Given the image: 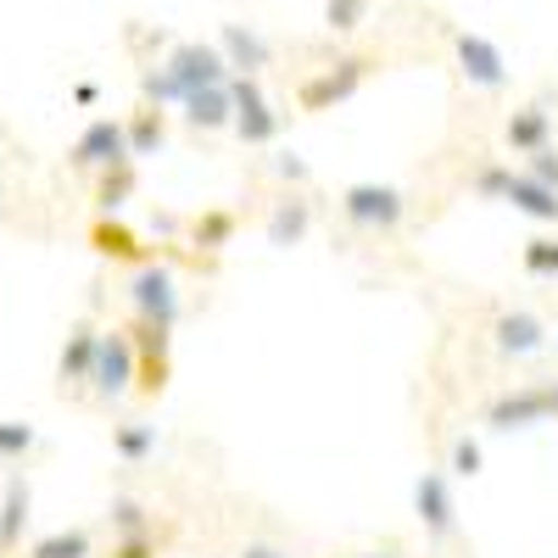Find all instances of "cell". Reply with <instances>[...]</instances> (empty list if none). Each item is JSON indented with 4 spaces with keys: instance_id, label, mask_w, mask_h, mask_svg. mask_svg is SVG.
Here are the masks:
<instances>
[{
    "instance_id": "6da1fadb",
    "label": "cell",
    "mask_w": 558,
    "mask_h": 558,
    "mask_svg": "<svg viewBox=\"0 0 558 558\" xmlns=\"http://www.w3.org/2000/svg\"><path fill=\"white\" fill-rule=\"evenodd\" d=\"M229 78V62H223V51L218 45H202V39H184V45H173V57L151 73L146 68V78H140V89H146V101H184L191 89H202V84H223Z\"/></svg>"
},
{
    "instance_id": "7a4b0ae2",
    "label": "cell",
    "mask_w": 558,
    "mask_h": 558,
    "mask_svg": "<svg viewBox=\"0 0 558 558\" xmlns=\"http://www.w3.org/2000/svg\"><path fill=\"white\" fill-rule=\"evenodd\" d=\"M129 302H134V318H151V324H179V279L168 263H140L134 279H129Z\"/></svg>"
},
{
    "instance_id": "3957f363",
    "label": "cell",
    "mask_w": 558,
    "mask_h": 558,
    "mask_svg": "<svg viewBox=\"0 0 558 558\" xmlns=\"http://www.w3.org/2000/svg\"><path fill=\"white\" fill-rule=\"evenodd\" d=\"M134 368H140V352H134V336L129 330H107L101 347H96V368H89V386L96 397H123L134 386Z\"/></svg>"
},
{
    "instance_id": "277c9868",
    "label": "cell",
    "mask_w": 558,
    "mask_h": 558,
    "mask_svg": "<svg viewBox=\"0 0 558 558\" xmlns=\"http://www.w3.org/2000/svg\"><path fill=\"white\" fill-rule=\"evenodd\" d=\"M341 213H347L357 229H368V235H380V229H397V223H402L408 202H402V191H391V184H347Z\"/></svg>"
},
{
    "instance_id": "5b68a950",
    "label": "cell",
    "mask_w": 558,
    "mask_h": 558,
    "mask_svg": "<svg viewBox=\"0 0 558 558\" xmlns=\"http://www.w3.org/2000/svg\"><path fill=\"white\" fill-rule=\"evenodd\" d=\"M68 162L84 168V173H101L112 162H129V129L118 118H96V123H84V134L68 146Z\"/></svg>"
},
{
    "instance_id": "8992f818",
    "label": "cell",
    "mask_w": 558,
    "mask_h": 558,
    "mask_svg": "<svg viewBox=\"0 0 558 558\" xmlns=\"http://www.w3.org/2000/svg\"><path fill=\"white\" fill-rule=\"evenodd\" d=\"M368 73H375V57H341L336 68H324L318 78H307V84L296 89V101H302V112H324V107L347 101Z\"/></svg>"
},
{
    "instance_id": "52a82bcc",
    "label": "cell",
    "mask_w": 558,
    "mask_h": 558,
    "mask_svg": "<svg viewBox=\"0 0 558 558\" xmlns=\"http://www.w3.org/2000/svg\"><path fill=\"white\" fill-rule=\"evenodd\" d=\"M229 96H235V134L246 140V146H268V140L279 134V118L263 101L257 73H235V78H229Z\"/></svg>"
},
{
    "instance_id": "ba28073f",
    "label": "cell",
    "mask_w": 558,
    "mask_h": 558,
    "mask_svg": "<svg viewBox=\"0 0 558 558\" xmlns=\"http://www.w3.org/2000/svg\"><path fill=\"white\" fill-rule=\"evenodd\" d=\"M553 413H558L553 386H520V391H508V397H497L486 408L492 430H531V425H547Z\"/></svg>"
},
{
    "instance_id": "9c48e42d",
    "label": "cell",
    "mask_w": 558,
    "mask_h": 558,
    "mask_svg": "<svg viewBox=\"0 0 558 558\" xmlns=\"http://www.w3.org/2000/svg\"><path fill=\"white\" fill-rule=\"evenodd\" d=\"M452 51H458V73L470 78L475 89H502L508 84V57L497 51V45L486 34H452Z\"/></svg>"
},
{
    "instance_id": "30bf717a",
    "label": "cell",
    "mask_w": 558,
    "mask_h": 558,
    "mask_svg": "<svg viewBox=\"0 0 558 558\" xmlns=\"http://www.w3.org/2000/svg\"><path fill=\"white\" fill-rule=\"evenodd\" d=\"M413 508H418V525H425V536L430 542H447L452 536V525H458V502H452V486H447V475H418V486H413Z\"/></svg>"
},
{
    "instance_id": "8fae6325",
    "label": "cell",
    "mask_w": 558,
    "mask_h": 558,
    "mask_svg": "<svg viewBox=\"0 0 558 558\" xmlns=\"http://www.w3.org/2000/svg\"><path fill=\"white\" fill-rule=\"evenodd\" d=\"M218 51H223V62H229V73H263L268 68V39L257 34V28H246V23H223L218 28Z\"/></svg>"
},
{
    "instance_id": "7c38bea8",
    "label": "cell",
    "mask_w": 558,
    "mask_h": 558,
    "mask_svg": "<svg viewBox=\"0 0 558 558\" xmlns=\"http://www.w3.org/2000/svg\"><path fill=\"white\" fill-rule=\"evenodd\" d=\"M89 246H96L101 257H112V263H134V268L151 263V246L140 241L129 223H118V213H101V223L89 229Z\"/></svg>"
},
{
    "instance_id": "4fadbf2b",
    "label": "cell",
    "mask_w": 558,
    "mask_h": 558,
    "mask_svg": "<svg viewBox=\"0 0 558 558\" xmlns=\"http://www.w3.org/2000/svg\"><path fill=\"white\" fill-rule=\"evenodd\" d=\"M184 118H191V129H229V123H235V96H229V78L191 89V96H184Z\"/></svg>"
},
{
    "instance_id": "5bb4252c",
    "label": "cell",
    "mask_w": 558,
    "mask_h": 558,
    "mask_svg": "<svg viewBox=\"0 0 558 558\" xmlns=\"http://www.w3.org/2000/svg\"><path fill=\"white\" fill-rule=\"evenodd\" d=\"M514 213H525V218H536V223H558V191L553 184H542L536 173H514L508 179V196H502Z\"/></svg>"
},
{
    "instance_id": "9a60e30c",
    "label": "cell",
    "mask_w": 558,
    "mask_h": 558,
    "mask_svg": "<svg viewBox=\"0 0 558 558\" xmlns=\"http://www.w3.org/2000/svg\"><path fill=\"white\" fill-rule=\"evenodd\" d=\"M497 347H502L508 357H531V352H542V347H547L542 318H536V313H502V318H497Z\"/></svg>"
},
{
    "instance_id": "2e32d148",
    "label": "cell",
    "mask_w": 558,
    "mask_h": 558,
    "mask_svg": "<svg viewBox=\"0 0 558 558\" xmlns=\"http://www.w3.org/2000/svg\"><path fill=\"white\" fill-rule=\"evenodd\" d=\"M28 502H34L28 481H7V497H0V558L17 553V542L28 531Z\"/></svg>"
},
{
    "instance_id": "e0dca14e",
    "label": "cell",
    "mask_w": 558,
    "mask_h": 558,
    "mask_svg": "<svg viewBox=\"0 0 558 558\" xmlns=\"http://www.w3.org/2000/svg\"><path fill=\"white\" fill-rule=\"evenodd\" d=\"M123 129H129V157H157L168 140V118L157 112V101H140Z\"/></svg>"
},
{
    "instance_id": "ac0fdd59",
    "label": "cell",
    "mask_w": 558,
    "mask_h": 558,
    "mask_svg": "<svg viewBox=\"0 0 558 558\" xmlns=\"http://www.w3.org/2000/svg\"><path fill=\"white\" fill-rule=\"evenodd\" d=\"M547 134H553V118H547V107H520L514 118L502 123V140H508V146H514L520 157L542 151V146H547Z\"/></svg>"
},
{
    "instance_id": "d6986e66",
    "label": "cell",
    "mask_w": 558,
    "mask_h": 558,
    "mask_svg": "<svg viewBox=\"0 0 558 558\" xmlns=\"http://www.w3.org/2000/svg\"><path fill=\"white\" fill-rule=\"evenodd\" d=\"M134 191H140L134 157H129V162H112V168H101V179H96V207H101V213H123Z\"/></svg>"
},
{
    "instance_id": "ffe728a7",
    "label": "cell",
    "mask_w": 558,
    "mask_h": 558,
    "mask_svg": "<svg viewBox=\"0 0 558 558\" xmlns=\"http://www.w3.org/2000/svg\"><path fill=\"white\" fill-rule=\"evenodd\" d=\"M96 347H101V336L89 330V324H78V330L68 336V347H62V386L89 380V368H96Z\"/></svg>"
},
{
    "instance_id": "44dd1931",
    "label": "cell",
    "mask_w": 558,
    "mask_h": 558,
    "mask_svg": "<svg viewBox=\"0 0 558 558\" xmlns=\"http://www.w3.org/2000/svg\"><path fill=\"white\" fill-rule=\"evenodd\" d=\"M307 223H313V207L302 196H286V202L274 207V218H268V241L274 246H296L307 235Z\"/></svg>"
},
{
    "instance_id": "7402d4cb",
    "label": "cell",
    "mask_w": 558,
    "mask_h": 558,
    "mask_svg": "<svg viewBox=\"0 0 558 558\" xmlns=\"http://www.w3.org/2000/svg\"><path fill=\"white\" fill-rule=\"evenodd\" d=\"M140 368H134V391L140 397H162L168 391V347H134Z\"/></svg>"
},
{
    "instance_id": "603a6c76",
    "label": "cell",
    "mask_w": 558,
    "mask_h": 558,
    "mask_svg": "<svg viewBox=\"0 0 558 558\" xmlns=\"http://www.w3.org/2000/svg\"><path fill=\"white\" fill-rule=\"evenodd\" d=\"M229 241H235V213H223V207H218V213H202L196 229H191V246H202L207 257L223 252Z\"/></svg>"
},
{
    "instance_id": "cb8c5ba5",
    "label": "cell",
    "mask_w": 558,
    "mask_h": 558,
    "mask_svg": "<svg viewBox=\"0 0 558 558\" xmlns=\"http://www.w3.org/2000/svg\"><path fill=\"white\" fill-rule=\"evenodd\" d=\"M89 553H96L89 531H51L28 547V558H89Z\"/></svg>"
},
{
    "instance_id": "d4e9b609",
    "label": "cell",
    "mask_w": 558,
    "mask_h": 558,
    "mask_svg": "<svg viewBox=\"0 0 558 558\" xmlns=\"http://www.w3.org/2000/svg\"><path fill=\"white\" fill-rule=\"evenodd\" d=\"M324 23L336 34H357L368 23V0H324Z\"/></svg>"
},
{
    "instance_id": "484cf974",
    "label": "cell",
    "mask_w": 558,
    "mask_h": 558,
    "mask_svg": "<svg viewBox=\"0 0 558 558\" xmlns=\"http://www.w3.org/2000/svg\"><path fill=\"white\" fill-rule=\"evenodd\" d=\"M112 447H118V458H129V463H140L151 447H157V430L151 425H118V436H112Z\"/></svg>"
},
{
    "instance_id": "4316f807",
    "label": "cell",
    "mask_w": 558,
    "mask_h": 558,
    "mask_svg": "<svg viewBox=\"0 0 558 558\" xmlns=\"http://www.w3.org/2000/svg\"><path fill=\"white\" fill-rule=\"evenodd\" d=\"M525 274H536V279H553L558 274V241L553 235L525 241Z\"/></svg>"
},
{
    "instance_id": "83f0119b",
    "label": "cell",
    "mask_w": 558,
    "mask_h": 558,
    "mask_svg": "<svg viewBox=\"0 0 558 558\" xmlns=\"http://www.w3.org/2000/svg\"><path fill=\"white\" fill-rule=\"evenodd\" d=\"M112 531H118V536H129V531H151L146 502H134V497H112Z\"/></svg>"
},
{
    "instance_id": "f1b7e54d",
    "label": "cell",
    "mask_w": 558,
    "mask_h": 558,
    "mask_svg": "<svg viewBox=\"0 0 558 558\" xmlns=\"http://www.w3.org/2000/svg\"><path fill=\"white\" fill-rule=\"evenodd\" d=\"M23 452H34V425L0 418V458H23Z\"/></svg>"
},
{
    "instance_id": "f546056e",
    "label": "cell",
    "mask_w": 558,
    "mask_h": 558,
    "mask_svg": "<svg viewBox=\"0 0 558 558\" xmlns=\"http://www.w3.org/2000/svg\"><path fill=\"white\" fill-rule=\"evenodd\" d=\"M481 463H486V458H481V441H470V436H458V441H452V475L475 481V475H481Z\"/></svg>"
},
{
    "instance_id": "4dcf8cb0",
    "label": "cell",
    "mask_w": 558,
    "mask_h": 558,
    "mask_svg": "<svg viewBox=\"0 0 558 558\" xmlns=\"http://www.w3.org/2000/svg\"><path fill=\"white\" fill-rule=\"evenodd\" d=\"M508 179H514V168H502V162L481 168V173H475V196H486V202H502V196H508Z\"/></svg>"
},
{
    "instance_id": "1f68e13d",
    "label": "cell",
    "mask_w": 558,
    "mask_h": 558,
    "mask_svg": "<svg viewBox=\"0 0 558 558\" xmlns=\"http://www.w3.org/2000/svg\"><path fill=\"white\" fill-rule=\"evenodd\" d=\"M112 558H157V536L151 531H129V536H118Z\"/></svg>"
},
{
    "instance_id": "d6a6232c",
    "label": "cell",
    "mask_w": 558,
    "mask_h": 558,
    "mask_svg": "<svg viewBox=\"0 0 558 558\" xmlns=\"http://www.w3.org/2000/svg\"><path fill=\"white\" fill-rule=\"evenodd\" d=\"M525 173H536L542 184H553V191H558V151H553V146L531 151V168H525Z\"/></svg>"
},
{
    "instance_id": "836d02e7",
    "label": "cell",
    "mask_w": 558,
    "mask_h": 558,
    "mask_svg": "<svg viewBox=\"0 0 558 558\" xmlns=\"http://www.w3.org/2000/svg\"><path fill=\"white\" fill-rule=\"evenodd\" d=\"M96 96H101L96 84H73V101H78V107H96Z\"/></svg>"
},
{
    "instance_id": "e575fe53",
    "label": "cell",
    "mask_w": 558,
    "mask_h": 558,
    "mask_svg": "<svg viewBox=\"0 0 558 558\" xmlns=\"http://www.w3.org/2000/svg\"><path fill=\"white\" fill-rule=\"evenodd\" d=\"M241 558H286V553H279V547H263V542H257V547H246Z\"/></svg>"
},
{
    "instance_id": "d590c367",
    "label": "cell",
    "mask_w": 558,
    "mask_h": 558,
    "mask_svg": "<svg viewBox=\"0 0 558 558\" xmlns=\"http://www.w3.org/2000/svg\"><path fill=\"white\" fill-rule=\"evenodd\" d=\"M363 558H397V553H363Z\"/></svg>"
}]
</instances>
